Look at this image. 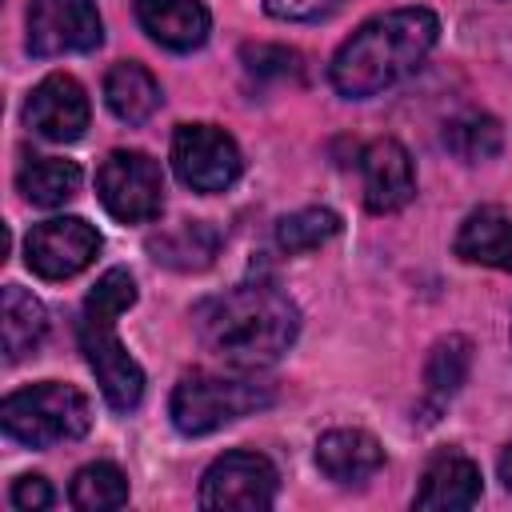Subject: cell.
<instances>
[{
	"mask_svg": "<svg viewBox=\"0 0 512 512\" xmlns=\"http://www.w3.org/2000/svg\"><path fill=\"white\" fill-rule=\"evenodd\" d=\"M192 324L208 352H216L232 368L256 372L276 364L292 348L300 332V308L276 284L248 280L200 300L192 308Z\"/></svg>",
	"mask_w": 512,
	"mask_h": 512,
	"instance_id": "1",
	"label": "cell"
},
{
	"mask_svg": "<svg viewBox=\"0 0 512 512\" xmlns=\"http://www.w3.org/2000/svg\"><path fill=\"white\" fill-rule=\"evenodd\" d=\"M440 40V20L428 8H396L364 20L332 56V88L348 100H368L412 76Z\"/></svg>",
	"mask_w": 512,
	"mask_h": 512,
	"instance_id": "2",
	"label": "cell"
},
{
	"mask_svg": "<svg viewBox=\"0 0 512 512\" xmlns=\"http://www.w3.org/2000/svg\"><path fill=\"white\" fill-rule=\"evenodd\" d=\"M136 304V280L128 268H108L96 288L84 296L80 312V348L84 360L104 392V400L116 412H132L144 400V368L128 356V348L116 336V320Z\"/></svg>",
	"mask_w": 512,
	"mask_h": 512,
	"instance_id": "3",
	"label": "cell"
},
{
	"mask_svg": "<svg viewBox=\"0 0 512 512\" xmlns=\"http://www.w3.org/2000/svg\"><path fill=\"white\" fill-rule=\"evenodd\" d=\"M276 400V388L252 372H184L180 384L172 388L168 412L176 432L184 436H208L240 416H252Z\"/></svg>",
	"mask_w": 512,
	"mask_h": 512,
	"instance_id": "4",
	"label": "cell"
},
{
	"mask_svg": "<svg viewBox=\"0 0 512 512\" xmlns=\"http://www.w3.org/2000/svg\"><path fill=\"white\" fill-rule=\"evenodd\" d=\"M0 424L24 448H52L64 440H80L92 428V404L72 384L40 380L4 396Z\"/></svg>",
	"mask_w": 512,
	"mask_h": 512,
	"instance_id": "5",
	"label": "cell"
},
{
	"mask_svg": "<svg viewBox=\"0 0 512 512\" xmlns=\"http://www.w3.org/2000/svg\"><path fill=\"white\" fill-rule=\"evenodd\" d=\"M96 196L120 224H148L164 208V172L148 152L116 148L96 172Z\"/></svg>",
	"mask_w": 512,
	"mask_h": 512,
	"instance_id": "6",
	"label": "cell"
},
{
	"mask_svg": "<svg viewBox=\"0 0 512 512\" xmlns=\"http://www.w3.org/2000/svg\"><path fill=\"white\" fill-rule=\"evenodd\" d=\"M172 168L192 192H224L236 184L244 160L236 140L216 124H180L172 132Z\"/></svg>",
	"mask_w": 512,
	"mask_h": 512,
	"instance_id": "7",
	"label": "cell"
},
{
	"mask_svg": "<svg viewBox=\"0 0 512 512\" xmlns=\"http://www.w3.org/2000/svg\"><path fill=\"white\" fill-rule=\"evenodd\" d=\"M276 488H280L276 464L268 456H260V452L236 448V452H224L220 460L208 464L196 500H200V508H244V512H260V508H272Z\"/></svg>",
	"mask_w": 512,
	"mask_h": 512,
	"instance_id": "8",
	"label": "cell"
},
{
	"mask_svg": "<svg viewBox=\"0 0 512 512\" xmlns=\"http://www.w3.org/2000/svg\"><path fill=\"white\" fill-rule=\"evenodd\" d=\"M104 40V20L96 0H32L28 4V52L64 56L92 52Z\"/></svg>",
	"mask_w": 512,
	"mask_h": 512,
	"instance_id": "9",
	"label": "cell"
},
{
	"mask_svg": "<svg viewBox=\"0 0 512 512\" xmlns=\"http://www.w3.org/2000/svg\"><path fill=\"white\" fill-rule=\"evenodd\" d=\"M100 252V232L80 216H52L24 240V260L40 280H72Z\"/></svg>",
	"mask_w": 512,
	"mask_h": 512,
	"instance_id": "10",
	"label": "cell"
},
{
	"mask_svg": "<svg viewBox=\"0 0 512 512\" xmlns=\"http://www.w3.org/2000/svg\"><path fill=\"white\" fill-rule=\"evenodd\" d=\"M24 120L36 136L52 140V144H72L84 136L88 120H92V108H88V92L80 88L76 76L68 72H52L44 76L28 104H24Z\"/></svg>",
	"mask_w": 512,
	"mask_h": 512,
	"instance_id": "11",
	"label": "cell"
},
{
	"mask_svg": "<svg viewBox=\"0 0 512 512\" xmlns=\"http://www.w3.org/2000/svg\"><path fill=\"white\" fill-rule=\"evenodd\" d=\"M360 188H364V208L376 216L400 212L416 196V168L412 156L400 140L380 136L364 144L360 152Z\"/></svg>",
	"mask_w": 512,
	"mask_h": 512,
	"instance_id": "12",
	"label": "cell"
},
{
	"mask_svg": "<svg viewBox=\"0 0 512 512\" xmlns=\"http://www.w3.org/2000/svg\"><path fill=\"white\" fill-rule=\"evenodd\" d=\"M484 484H480V468L464 456V452H436L420 476V488L412 496L416 508H432V512H452V508H472L480 500Z\"/></svg>",
	"mask_w": 512,
	"mask_h": 512,
	"instance_id": "13",
	"label": "cell"
},
{
	"mask_svg": "<svg viewBox=\"0 0 512 512\" xmlns=\"http://www.w3.org/2000/svg\"><path fill=\"white\" fill-rule=\"evenodd\" d=\"M316 468L332 484H364L384 468V448L364 428H332L316 440Z\"/></svg>",
	"mask_w": 512,
	"mask_h": 512,
	"instance_id": "14",
	"label": "cell"
},
{
	"mask_svg": "<svg viewBox=\"0 0 512 512\" xmlns=\"http://www.w3.org/2000/svg\"><path fill=\"white\" fill-rule=\"evenodd\" d=\"M136 20L156 44L172 52H192L212 32V16L200 0H136Z\"/></svg>",
	"mask_w": 512,
	"mask_h": 512,
	"instance_id": "15",
	"label": "cell"
},
{
	"mask_svg": "<svg viewBox=\"0 0 512 512\" xmlns=\"http://www.w3.org/2000/svg\"><path fill=\"white\" fill-rule=\"evenodd\" d=\"M104 104L116 120L124 124H144L160 104H164V92H160V80L136 64V60H120L108 68L104 76Z\"/></svg>",
	"mask_w": 512,
	"mask_h": 512,
	"instance_id": "16",
	"label": "cell"
},
{
	"mask_svg": "<svg viewBox=\"0 0 512 512\" xmlns=\"http://www.w3.org/2000/svg\"><path fill=\"white\" fill-rule=\"evenodd\" d=\"M148 252L156 264L172 272H204L220 252V232L208 220H180L148 240Z\"/></svg>",
	"mask_w": 512,
	"mask_h": 512,
	"instance_id": "17",
	"label": "cell"
},
{
	"mask_svg": "<svg viewBox=\"0 0 512 512\" xmlns=\"http://www.w3.org/2000/svg\"><path fill=\"white\" fill-rule=\"evenodd\" d=\"M452 248L468 264H488V268L512 272V220L500 208H480L460 224Z\"/></svg>",
	"mask_w": 512,
	"mask_h": 512,
	"instance_id": "18",
	"label": "cell"
},
{
	"mask_svg": "<svg viewBox=\"0 0 512 512\" xmlns=\"http://www.w3.org/2000/svg\"><path fill=\"white\" fill-rule=\"evenodd\" d=\"M44 332H48L44 304L32 292H24L20 284H8L4 296H0V340H4V356L12 364L24 360L28 352L40 348Z\"/></svg>",
	"mask_w": 512,
	"mask_h": 512,
	"instance_id": "19",
	"label": "cell"
},
{
	"mask_svg": "<svg viewBox=\"0 0 512 512\" xmlns=\"http://www.w3.org/2000/svg\"><path fill=\"white\" fill-rule=\"evenodd\" d=\"M80 164L76 160H64V156H32L20 164L16 172V188L28 204H40V208H60L68 204L76 192H80Z\"/></svg>",
	"mask_w": 512,
	"mask_h": 512,
	"instance_id": "20",
	"label": "cell"
},
{
	"mask_svg": "<svg viewBox=\"0 0 512 512\" xmlns=\"http://www.w3.org/2000/svg\"><path fill=\"white\" fill-rule=\"evenodd\" d=\"M468 364H472V344L464 336H444L432 344L424 364V396L432 408H440L460 392V384L468 380Z\"/></svg>",
	"mask_w": 512,
	"mask_h": 512,
	"instance_id": "21",
	"label": "cell"
},
{
	"mask_svg": "<svg viewBox=\"0 0 512 512\" xmlns=\"http://www.w3.org/2000/svg\"><path fill=\"white\" fill-rule=\"evenodd\" d=\"M444 148L464 160V164H480V160H492L500 148H504V132H500V120L488 116V112H460L444 124Z\"/></svg>",
	"mask_w": 512,
	"mask_h": 512,
	"instance_id": "22",
	"label": "cell"
},
{
	"mask_svg": "<svg viewBox=\"0 0 512 512\" xmlns=\"http://www.w3.org/2000/svg\"><path fill=\"white\" fill-rule=\"evenodd\" d=\"M72 504L80 512H108V508H124L128 504V476L112 464V460H92L72 476L68 488Z\"/></svg>",
	"mask_w": 512,
	"mask_h": 512,
	"instance_id": "23",
	"label": "cell"
},
{
	"mask_svg": "<svg viewBox=\"0 0 512 512\" xmlns=\"http://www.w3.org/2000/svg\"><path fill=\"white\" fill-rule=\"evenodd\" d=\"M340 232V216L332 208H300L292 216H284L276 224V248L284 256H300V252H316L320 244H328Z\"/></svg>",
	"mask_w": 512,
	"mask_h": 512,
	"instance_id": "24",
	"label": "cell"
},
{
	"mask_svg": "<svg viewBox=\"0 0 512 512\" xmlns=\"http://www.w3.org/2000/svg\"><path fill=\"white\" fill-rule=\"evenodd\" d=\"M240 60L256 80H296L300 76V52H292L284 44H244Z\"/></svg>",
	"mask_w": 512,
	"mask_h": 512,
	"instance_id": "25",
	"label": "cell"
},
{
	"mask_svg": "<svg viewBox=\"0 0 512 512\" xmlns=\"http://www.w3.org/2000/svg\"><path fill=\"white\" fill-rule=\"evenodd\" d=\"M340 0H264V12L276 20H292V24H308V20H324L328 12H336Z\"/></svg>",
	"mask_w": 512,
	"mask_h": 512,
	"instance_id": "26",
	"label": "cell"
},
{
	"mask_svg": "<svg viewBox=\"0 0 512 512\" xmlns=\"http://www.w3.org/2000/svg\"><path fill=\"white\" fill-rule=\"evenodd\" d=\"M52 484L44 480V476H36V472H28V476H16V484H12V504L16 508H24V512H44V508H52Z\"/></svg>",
	"mask_w": 512,
	"mask_h": 512,
	"instance_id": "27",
	"label": "cell"
},
{
	"mask_svg": "<svg viewBox=\"0 0 512 512\" xmlns=\"http://www.w3.org/2000/svg\"><path fill=\"white\" fill-rule=\"evenodd\" d=\"M496 472H500V484L512 492V444L500 452V464H496Z\"/></svg>",
	"mask_w": 512,
	"mask_h": 512,
	"instance_id": "28",
	"label": "cell"
}]
</instances>
